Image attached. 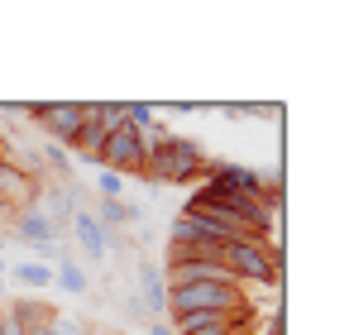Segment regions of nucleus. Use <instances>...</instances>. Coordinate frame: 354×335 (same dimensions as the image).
I'll return each mask as SVG.
<instances>
[{"label":"nucleus","mask_w":354,"mask_h":335,"mask_svg":"<svg viewBox=\"0 0 354 335\" xmlns=\"http://www.w3.org/2000/svg\"><path fill=\"white\" fill-rule=\"evenodd\" d=\"M168 307H173V316H187V311H239L244 287L239 282H173Z\"/></svg>","instance_id":"nucleus-1"},{"label":"nucleus","mask_w":354,"mask_h":335,"mask_svg":"<svg viewBox=\"0 0 354 335\" xmlns=\"http://www.w3.org/2000/svg\"><path fill=\"white\" fill-rule=\"evenodd\" d=\"M149 129H153V139H158V149L144 154V172H149V177H158V182H182V177H196V172H201V149H196L192 139H168L158 125H149Z\"/></svg>","instance_id":"nucleus-2"},{"label":"nucleus","mask_w":354,"mask_h":335,"mask_svg":"<svg viewBox=\"0 0 354 335\" xmlns=\"http://www.w3.org/2000/svg\"><path fill=\"white\" fill-rule=\"evenodd\" d=\"M239 326H249V307H239V311H187V316H173V335H230Z\"/></svg>","instance_id":"nucleus-3"},{"label":"nucleus","mask_w":354,"mask_h":335,"mask_svg":"<svg viewBox=\"0 0 354 335\" xmlns=\"http://www.w3.org/2000/svg\"><path fill=\"white\" fill-rule=\"evenodd\" d=\"M144 154H149V149H144V134L129 129V125L111 129L106 144H101V159L115 168V172H124V168H129V172H144Z\"/></svg>","instance_id":"nucleus-4"},{"label":"nucleus","mask_w":354,"mask_h":335,"mask_svg":"<svg viewBox=\"0 0 354 335\" xmlns=\"http://www.w3.org/2000/svg\"><path fill=\"white\" fill-rule=\"evenodd\" d=\"M29 111L39 115L44 125H48V134L53 139H77V129L86 125V106H77V101H53V106H29Z\"/></svg>","instance_id":"nucleus-5"},{"label":"nucleus","mask_w":354,"mask_h":335,"mask_svg":"<svg viewBox=\"0 0 354 335\" xmlns=\"http://www.w3.org/2000/svg\"><path fill=\"white\" fill-rule=\"evenodd\" d=\"M211 182H221L225 192H239V197H254V201H263V182H259V172H249V168H230V163H221Z\"/></svg>","instance_id":"nucleus-6"},{"label":"nucleus","mask_w":354,"mask_h":335,"mask_svg":"<svg viewBox=\"0 0 354 335\" xmlns=\"http://www.w3.org/2000/svg\"><path fill=\"white\" fill-rule=\"evenodd\" d=\"M72 230H77V239H82V249L91 259H106V230H101V221L91 211H72Z\"/></svg>","instance_id":"nucleus-7"},{"label":"nucleus","mask_w":354,"mask_h":335,"mask_svg":"<svg viewBox=\"0 0 354 335\" xmlns=\"http://www.w3.org/2000/svg\"><path fill=\"white\" fill-rule=\"evenodd\" d=\"M19 235H24L29 244H39V249H53L58 225H48V216H44V211H29V216H19Z\"/></svg>","instance_id":"nucleus-8"},{"label":"nucleus","mask_w":354,"mask_h":335,"mask_svg":"<svg viewBox=\"0 0 354 335\" xmlns=\"http://www.w3.org/2000/svg\"><path fill=\"white\" fill-rule=\"evenodd\" d=\"M139 287L149 297V311H168V282H163V273L153 264H139Z\"/></svg>","instance_id":"nucleus-9"},{"label":"nucleus","mask_w":354,"mask_h":335,"mask_svg":"<svg viewBox=\"0 0 354 335\" xmlns=\"http://www.w3.org/2000/svg\"><path fill=\"white\" fill-rule=\"evenodd\" d=\"M101 144H106V129L96 120H86L77 129V139H72V149H82V159H91V163H101Z\"/></svg>","instance_id":"nucleus-10"},{"label":"nucleus","mask_w":354,"mask_h":335,"mask_svg":"<svg viewBox=\"0 0 354 335\" xmlns=\"http://www.w3.org/2000/svg\"><path fill=\"white\" fill-rule=\"evenodd\" d=\"M15 278L24 287H53V269L48 264H15Z\"/></svg>","instance_id":"nucleus-11"},{"label":"nucleus","mask_w":354,"mask_h":335,"mask_svg":"<svg viewBox=\"0 0 354 335\" xmlns=\"http://www.w3.org/2000/svg\"><path fill=\"white\" fill-rule=\"evenodd\" d=\"M0 192H5V197H24V192H29V177L15 163H5V159H0Z\"/></svg>","instance_id":"nucleus-12"},{"label":"nucleus","mask_w":354,"mask_h":335,"mask_svg":"<svg viewBox=\"0 0 354 335\" xmlns=\"http://www.w3.org/2000/svg\"><path fill=\"white\" fill-rule=\"evenodd\" d=\"M53 282L58 287H67V292H86L91 282H86V273L77 269V264H62V269H53Z\"/></svg>","instance_id":"nucleus-13"},{"label":"nucleus","mask_w":354,"mask_h":335,"mask_svg":"<svg viewBox=\"0 0 354 335\" xmlns=\"http://www.w3.org/2000/svg\"><path fill=\"white\" fill-rule=\"evenodd\" d=\"M134 216H139L134 206H124V201H106L96 221H106V225H124V221H134Z\"/></svg>","instance_id":"nucleus-14"},{"label":"nucleus","mask_w":354,"mask_h":335,"mask_svg":"<svg viewBox=\"0 0 354 335\" xmlns=\"http://www.w3.org/2000/svg\"><path fill=\"white\" fill-rule=\"evenodd\" d=\"M96 187H101V197H106V201H120V192H124V177H120L115 168H101V182H96Z\"/></svg>","instance_id":"nucleus-15"},{"label":"nucleus","mask_w":354,"mask_h":335,"mask_svg":"<svg viewBox=\"0 0 354 335\" xmlns=\"http://www.w3.org/2000/svg\"><path fill=\"white\" fill-rule=\"evenodd\" d=\"M44 335H86V326H82L77 316H53V321L44 326Z\"/></svg>","instance_id":"nucleus-16"},{"label":"nucleus","mask_w":354,"mask_h":335,"mask_svg":"<svg viewBox=\"0 0 354 335\" xmlns=\"http://www.w3.org/2000/svg\"><path fill=\"white\" fill-rule=\"evenodd\" d=\"M48 206H53V216H48V225L67 221V216H72V211H77V206H72V197H62V192H53V201H48Z\"/></svg>","instance_id":"nucleus-17"},{"label":"nucleus","mask_w":354,"mask_h":335,"mask_svg":"<svg viewBox=\"0 0 354 335\" xmlns=\"http://www.w3.org/2000/svg\"><path fill=\"white\" fill-rule=\"evenodd\" d=\"M149 335H173V326H168V321H153V331Z\"/></svg>","instance_id":"nucleus-18"},{"label":"nucleus","mask_w":354,"mask_h":335,"mask_svg":"<svg viewBox=\"0 0 354 335\" xmlns=\"http://www.w3.org/2000/svg\"><path fill=\"white\" fill-rule=\"evenodd\" d=\"M230 335H249V331H244V326H239V331H230Z\"/></svg>","instance_id":"nucleus-19"},{"label":"nucleus","mask_w":354,"mask_h":335,"mask_svg":"<svg viewBox=\"0 0 354 335\" xmlns=\"http://www.w3.org/2000/svg\"><path fill=\"white\" fill-rule=\"evenodd\" d=\"M0 335H5V316H0Z\"/></svg>","instance_id":"nucleus-20"},{"label":"nucleus","mask_w":354,"mask_h":335,"mask_svg":"<svg viewBox=\"0 0 354 335\" xmlns=\"http://www.w3.org/2000/svg\"><path fill=\"white\" fill-rule=\"evenodd\" d=\"M0 254H5V239H0Z\"/></svg>","instance_id":"nucleus-21"},{"label":"nucleus","mask_w":354,"mask_h":335,"mask_svg":"<svg viewBox=\"0 0 354 335\" xmlns=\"http://www.w3.org/2000/svg\"><path fill=\"white\" fill-rule=\"evenodd\" d=\"M0 287H5V273H0Z\"/></svg>","instance_id":"nucleus-22"}]
</instances>
